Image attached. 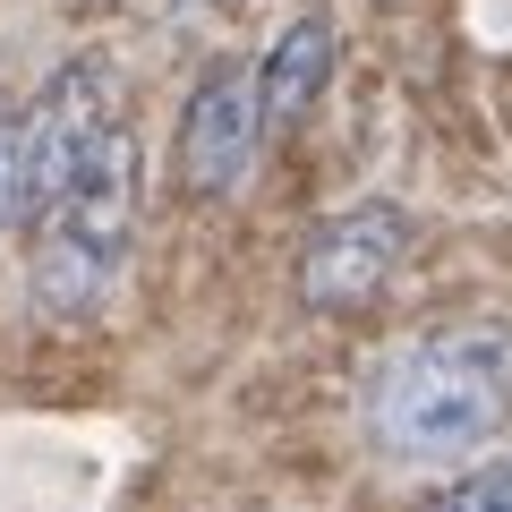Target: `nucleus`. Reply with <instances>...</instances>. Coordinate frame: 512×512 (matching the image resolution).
Returning a JSON list of instances; mask_svg holds the SVG:
<instances>
[{"label": "nucleus", "instance_id": "nucleus-2", "mask_svg": "<svg viewBox=\"0 0 512 512\" xmlns=\"http://www.w3.org/2000/svg\"><path fill=\"white\" fill-rule=\"evenodd\" d=\"M128 214H137V146L111 120L94 137V154L69 171V188L35 214V299L43 308L86 316L111 291L120 248H128Z\"/></svg>", "mask_w": 512, "mask_h": 512}, {"label": "nucleus", "instance_id": "nucleus-5", "mask_svg": "<svg viewBox=\"0 0 512 512\" xmlns=\"http://www.w3.org/2000/svg\"><path fill=\"white\" fill-rule=\"evenodd\" d=\"M111 128V77L103 60H69L43 86V103L26 111V222L69 188V171L94 154V137Z\"/></svg>", "mask_w": 512, "mask_h": 512}, {"label": "nucleus", "instance_id": "nucleus-8", "mask_svg": "<svg viewBox=\"0 0 512 512\" xmlns=\"http://www.w3.org/2000/svg\"><path fill=\"white\" fill-rule=\"evenodd\" d=\"M26 205V128L0 111V222Z\"/></svg>", "mask_w": 512, "mask_h": 512}, {"label": "nucleus", "instance_id": "nucleus-4", "mask_svg": "<svg viewBox=\"0 0 512 512\" xmlns=\"http://www.w3.org/2000/svg\"><path fill=\"white\" fill-rule=\"evenodd\" d=\"M265 94L248 69H205L197 94L180 103V137H171V171L188 197H231L256 171V137H265Z\"/></svg>", "mask_w": 512, "mask_h": 512}, {"label": "nucleus", "instance_id": "nucleus-6", "mask_svg": "<svg viewBox=\"0 0 512 512\" xmlns=\"http://www.w3.org/2000/svg\"><path fill=\"white\" fill-rule=\"evenodd\" d=\"M333 86V18L325 9H299L291 26L274 35V52L256 60V94H265V120L274 128H299Z\"/></svg>", "mask_w": 512, "mask_h": 512}, {"label": "nucleus", "instance_id": "nucleus-1", "mask_svg": "<svg viewBox=\"0 0 512 512\" xmlns=\"http://www.w3.org/2000/svg\"><path fill=\"white\" fill-rule=\"evenodd\" d=\"M359 419H367V444L384 461H402V470L470 461L512 419V333L504 325H453V333L402 342L393 359L367 367Z\"/></svg>", "mask_w": 512, "mask_h": 512}, {"label": "nucleus", "instance_id": "nucleus-7", "mask_svg": "<svg viewBox=\"0 0 512 512\" xmlns=\"http://www.w3.org/2000/svg\"><path fill=\"white\" fill-rule=\"evenodd\" d=\"M419 512H512V453H504V461H478V470H461L453 487H436Z\"/></svg>", "mask_w": 512, "mask_h": 512}, {"label": "nucleus", "instance_id": "nucleus-3", "mask_svg": "<svg viewBox=\"0 0 512 512\" xmlns=\"http://www.w3.org/2000/svg\"><path fill=\"white\" fill-rule=\"evenodd\" d=\"M410 256V214L402 205H350V214L316 222L299 248V299L325 316H367Z\"/></svg>", "mask_w": 512, "mask_h": 512}]
</instances>
